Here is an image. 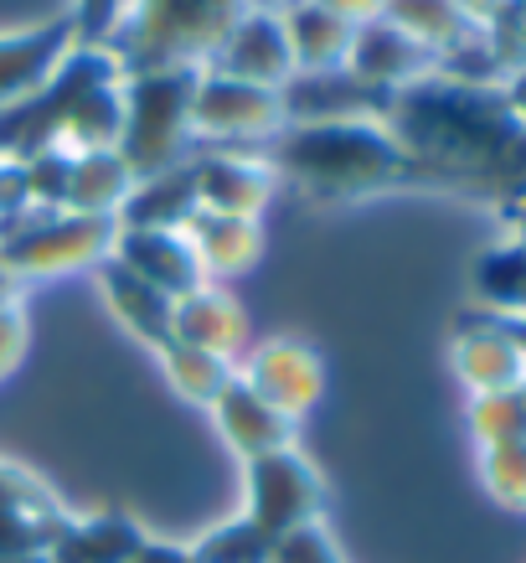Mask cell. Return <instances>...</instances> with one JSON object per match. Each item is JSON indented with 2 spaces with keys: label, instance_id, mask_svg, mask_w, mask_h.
<instances>
[{
  "label": "cell",
  "instance_id": "1",
  "mask_svg": "<svg viewBox=\"0 0 526 563\" xmlns=\"http://www.w3.org/2000/svg\"><path fill=\"white\" fill-rule=\"evenodd\" d=\"M258 155L273 166L279 181L300 187L315 202H361L377 191L424 181L418 161L398 145L382 120L284 124Z\"/></svg>",
  "mask_w": 526,
  "mask_h": 563
},
{
  "label": "cell",
  "instance_id": "2",
  "mask_svg": "<svg viewBox=\"0 0 526 563\" xmlns=\"http://www.w3.org/2000/svg\"><path fill=\"white\" fill-rule=\"evenodd\" d=\"M243 11H248V0H135L109 52L124 78L166 68L202 73Z\"/></svg>",
  "mask_w": 526,
  "mask_h": 563
},
{
  "label": "cell",
  "instance_id": "3",
  "mask_svg": "<svg viewBox=\"0 0 526 563\" xmlns=\"http://www.w3.org/2000/svg\"><path fill=\"white\" fill-rule=\"evenodd\" d=\"M114 218H83V212H5L0 218V274L11 285L63 279L78 269H99L114 254Z\"/></svg>",
  "mask_w": 526,
  "mask_h": 563
},
{
  "label": "cell",
  "instance_id": "4",
  "mask_svg": "<svg viewBox=\"0 0 526 563\" xmlns=\"http://www.w3.org/2000/svg\"><path fill=\"white\" fill-rule=\"evenodd\" d=\"M197 68L166 73H130L124 78V130L120 161L135 181L160 176L170 166L191 161V93H197Z\"/></svg>",
  "mask_w": 526,
  "mask_h": 563
},
{
  "label": "cell",
  "instance_id": "5",
  "mask_svg": "<svg viewBox=\"0 0 526 563\" xmlns=\"http://www.w3.org/2000/svg\"><path fill=\"white\" fill-rule=\"evenodd\" d=\"M284 99L279 88H258L202 73L197 93H191V145L197 151H248V145H269L284 130Z\"/></svg>",
  "mask_w": 526,
  "mask_h": 563
},
{
  "label": "cell",
  "instance_id": "6",
  "mask_svg": "<svg viewBox=\"0 0 526 563\" xmlns=\"http://www.w3.org/2000/svg\"><path fill=\"white\" fill-rule=\"evenodd\" d=\"M243 517L264 538L325 522V481L300 450H273L243 465Z\"/></svg>",
  "mask_w": 526,
  "mask_h": 563
},
{
  "label": "cell",
  "instance_id": "7",
  "mask_svg": "<svg viewBox=\"0 0 526 563\" xmlns=\"http://www.w3.org/2000/svg\"><path fill=\"white\" fill-rule=\"evenodd\" d=\"M238 377L248 388L279 409L284 419H305L325 393V362L321 352L300 336H269V342H254L248 352L238 357Z\"/></svg>",
  "mask_w": 526,
  "mask_h": 563
},
{
  "label": "cell",
  "instance_id": "8",
  "mask_svg": "<svg viewBox=\"0 0 526 563\" xmlns=\"http://www.w3.org/2000/svg\"><path fill=\"white\" fill-rule=\"evenodd\" d=\"M455 377L470 398L485 393H526V336L511 316H475L455 331Z\"/></svg>",
  "mask_w": 526,
  "mask_h": 563
},
{
  "label": "cell",
  "instance_id": "9",
  "mask_svg": "<svg viewBox=\"0 0 526 563\" xmlns=\"http://www.w3.org/2000/svg\"><path fill=\"white\" fill-rule=\"evenodd\" d=\"M197 207L222 218H264V207L279 191V176L258 151H202L191 155Z\"/></svg>",
  "mask_w": 526,
  "mask_h": 563
},
{
  "label": "cell",
  "instance_id": "10",
  "mask_svg": "<svg viewBox=\"0 0 526 563\" xmlns=\"http://www.w3.org/2000/svg\"><path fill=\"white\" fill-rule=\"evenodd\" d=\"M202 73H222V78H238V84H258V88H284L294 78V52H289L279 11H254L248 5L233 21V32L222 36V47L212 52V63Z\"/></svg>",
  "mask_w": 526,
  "mask_h": 563
},
{
  "label": "cell",
  "instance_id": "11",
  "mask_svg": "<svg viewBox=\"0 0 526 563\" xmlns=\"http://www.w3.org/2000/svg\"><path fill=\"white\" fill-rule=\"evenodd\" d=\"M284 120L289 124H336V120H382L388 124L392 93L361 84L351 68H331V73H294L284 88Z\"/></svg>",
  "mask_w": 526,
  "mask_h": 563
},
{
  "label": "cell",
  "instance_id": "12",
  "mask_svg": "<svg viewBox=\"0 0 526 563\" xmlns=\"http://www.w3.org/2000/svg\"><path fill=\"white\" fill-rule=\"evenodd\" d=\"M109 258H114L120 269L139 274V279L155 285L160 295H170V300H181V295L206 285L202 258H197V249H191V239L181 228H120Z\"/></svg>",
  "mask_w": 526,
  "mask_h": 563
},
{
  "label": "cell",
  "instance_id": "13",
  "mask_svg": "<svg viewBox=\"0 0 526 563\" xmlns=\"http://www.w3.org/2000/svg\"><path fill=\"white\" fill-rule=\"evenodd\" d=\"M68 507L21 465L0 461V559L11 553H47L52 538L68 528Z\"/></svg>",
  "mask_w": 526,
  "mask_h": 563
},
{
  "label": "cell",
  "instance_id": "14",
  "mask_svg": "<svg viewBox=\"0 0 526 563\" xmlns=\"http://www.w3.org/2000/svg\"><path fill=\"white\" fill-rule=\"evenodd\" d=\"M346 68L357 73L361 84L382 88V93H403V88L424 84L439 73V57L413 42L403 26H392L388 16L377 21H361L357 36H351V52H346Z\"/></svg>",
  "mask_w": 526,
  "mask_h": 563
},
{
  "label": "cell",
  "instance_id": "15",
  "mask_svg": "<svg viewBox=\"0 0 526 563\" xmlns=\"http://www.w3.org/2000/svg\"><path fill=\"white\" fill-rule=\"evenodd\" d=\"M212 424H217L222 444H227L243 465L258 461V455H273V450H294V429H300L294 419L269 409L238 373H233V383L212 398Z\"/></svg>",
  "mask_w": 526,
  "mask_h": 563
},
{
  "label": "cell",
  "instance_id": "16",
  "mask_svg": "<svg viewBox=\"0 0 526 563\" xmlns=\"http://www.w3.org/2000/svg\"><path fill=\"white\" fill-rule=\"evenodd\" d=\"M170 342H187L197 352H212V357L233 362L248 352V316L222 285H202L176 300V316H170Z\"/></svg>",
  "mask_w": 526,
  "mask_h": 563
},
{
  "label": "cell",
  "instance_id": "17",
  "mask_svg": "<svg viewBox=\"0 0 526 563\" xmlns=\"http://www.w3.org/2000/svg\"><path fill=\"white\" fill-rule=\"evenodd\" d=\"M72 52V21L63 16L26 26V32L0 36V109H11L16 99H26L32 88H42L57 73V63Z\"/></svg>",
  "mask_w": 526,
  "mask_h": 563
},
{
  "label": "cell",
  "instance_id": "18",
  "mask_svg": "<svg viewBox=\"0 0 526 563\" xmlns=\"http://www.w3.org/2000/svg\"><path fill=\"white\" fill-rule=\"evenodd\" d=\"M202 258V274L206 285H217V279H238L248 274L264 258V222L258 218H222V212H191V222L181 228Z\"/></svg>",
  "mask_w": 526,
  "mask_h": 563
},
{
  "label": "cell",
  "instance_id": "19",
  "mask_svg": "<svg viewBox=\"0 0 526 563\" xmlns=\"http://www.w3.org/2000/svg\"><path fill=\"white\" fill-rule=\"evenodd\" d=\"M93 274H99V295H103V306L114 310V321H120L135 342H145L150 352H160V346L170 342V316H176V300L160 295L155 285H145L139 274L120 269L114 258H103Z\"/></svg>",
  "mask_w": 526,
  "mask_h": 563
},
{
  "label": "cell",
  "instance_id": "20",
  "mask_svg": "<svg viewBox=\"0 0 526 563\" xmlns=\"http://www.w3.org/2000/svg\"><path fill=\"white\" fill-rule=\"evenodd\" d=\"M284 21V36H289V52H294V73H331V68H346V52H351V36L357 26L336 11H325L315 0H294L279 11Z\"/></svg>",
  "mask_w": 526,
  "mask_h": 563
},
{
  "label": "cell",
  "instance_id": "21",
  "mask_svg": "<svg viewBox=\"0 0 526 563\" xmlns=\"http://www.w3.org/2000/svg\"><path fill=\"white\" fill-rule=\"evenodd\" d=\"M145 543L130 512H93V517H68V528L52 538L47 563H124Z\"/></svg>",
  "mask_w": 526,
  "mask_h": 563
},
{
  "label": "cell",
  "instance_id": "22",
  "mask_svg": "<svg viewBox=\"0 0 526 563\" xmlns=\"http://www.w3.org/2000/svg\"><path fill=\"white\" fill-rule=\"evenodd\" d=\"M130 187H135V176H130V166L120 161V151L72 155L63 212H83V218H120Z\"/></svg>",
  "mask_w": 526,
  "mask_h": 563
},
{
  "label": "cell",
  "instance_id": "23",
  "mask_svg": "<svg viewBox=\"0 0 526 563\" xmlns=\"http://www.w3.org/2000/svg\"><path fill=\"white\" fill-rule=\"evenodd\" d=\"M197 212V181H191V161L187 166H170L160 176H145L130 187L120 207V228H187Z\"/></svg>",
  "mask_w": 526,
  "mask_h": 563
},
{
  "label": "cell",
  "instance_id": "24",
  "mask_svg": "<svg viewBox=\"0 0 526 563\" xmlns=\"http://www.w3.org/2000/svg\"><path fill=\"white\" fill-rule=\"evenodd\" d=\"M382 16H388L392 26H403L413 42H424L434 57H444L455 42H465L470 32H480L455 0H388V5H382Z\"/></svg>",
  "mask_w": 526,
  "mask_h": 563
},
{
  "label": "cell",
  "instance_id": "25",
  "mask_svg": "<svg viewBox=\"0 0 526 563\" xmlns=\"http://www.w3.org/2000/svg\"><path fill=\"white\" fill-rule=\"evenodd\" d=\"M160 373H166V383L187 404H202V409H212V398H217L227 383H233V362H222V357H212V352H197V346H187V342H166L160 352Z\"/></svg>",
  "mask_w": 526,
  "mask_h": 563
},
{
  "label": "cell",
  "instance_id": "26",
  "mask_svg": "<svg viewBox=\"0 0 526 563\" xmlns=\"http://www.w3.org/2000/svg\"><path fill=\"white\" fill-rule=\"evenodd\" d=\"M475 290L485 306H495V316L522 310L526 316V239L522 243H501L491 254H480L475 264Z\"/></svg>",
  "mask_w": 526,
  "mask_h": 563
},
{
  "label": "cell",
  "instance_id": "27",
  "mask_svg": "<svg viewBox=\"0 0 526 563\" xmlns=\"http://www.w3.org/2000/svg\"><path fill=\"white\" fill-rule=\"evenodd\" d=\"M187 553L191 563H269V538L238 512L212 532H202L197 543H187Z\"/></svg>",
  "mask_w": 526,
  "mask_h": 563
},
{
  "label": "cell",
  "instance_id": "28",
  "mask_svg": "<svg viewBox=\"0 0 526 563\" xmlns=\"http://www.w3.org/2000/svg\"><path fill=\"white\" fill-rule=\"evenodd\" d=\"M480 481H485L491 501H501L506 512H526V440L485 444L480 450Z\"/></svg>",
  "mask_w": 526,
  "mask_h": 563
},
{
  "label": "cell",
  "instance_id": "29",
  "mask_svg": "<svg viewBox=\"0 0 526 563\" xmlns=\"http://www.w3.org/2000/svg\"><path fill=\"white\" fill-rule=\"evenodd\" d=\"M470 434L475 444H511L526 440V393H485L470 398Z\"/></svg>",
  "mask_w": 526,
  "mask_h": 563
},
{
  "label": "cell",
  "instance_id": "30",
  "mask_svg": "<svg viewBox=\"0 0 526 563\" xmlns=\"http://www.w3.org/2000/svg\"><path fill=\"white\" fill-rule=\"evenodd\" d=\"M269 563H346V553L325 522H305V528L269 538Z\"/></svg>",
  "mask_w": 526,
  "mask_h": 563
},
{
  "label": "cell",
  "instance_id": "31",
  "mask_svg": "<svg viewBox=\"0 0 526 563\" xmlns=\"http://www.w3.org/2000/svg\"><path fill=\"white\" fill-rule=\"evenodd\" d=\"M135 0H72V47H109Z\"/></svg>",
  "mask_w": 526,
  "mask_h": 563
},
{
  "label": "cell",
  "instance_id": "32",
  "mask_svg": "<svg viewBox=\"0 0 526 563\" xmlns=\"http://www.w3.org/2000/svg\"><path fill=\"white\" fill-rule=\"evenodd\" d=\"M26 342H32V331H26V310L16 306V295H5V300H0V383L21 367Z\"/></svg>",
  "mask_w": 526,
  "mask_h": 563
},
{
  "label": "cell",
  "instance_id": "33",
  "mask_svg": "<svg viewBox=\"0 0 526 563\" xmlns=\"http://www.w3.org/2000/svg\"><path fill=\"white\" fill-rule=\"evenodd\" d=\"M501 103H506V114L516 120V130L526 135V63H511V73L501 78Z\"/></svg>",
  "mask_w": 526,
  "mask_h": 563
},
{
  "label": "cell",
  "instance_id": "34",
  "mask_svg": "<svg viewBox=\"0 0 526 563\" xmlns=\"http://www.w3.org/2000/svg\"><path fill=\"white\" fill-rule=\"evenodd\" d=\"M124 563H191V553H187V543H166V538H150V532H145V543Z\"/></svg>",
  "mask_w": 526,
  "mask_h": 563
},
{
  "label": "cell",
  "instance_id": "35",
  "mask_svg": "<svg viewBox=\"0 0 526 563\" xmlns=\"http://www.w3.org/2000/svg\"><path fill=\"white\" fill-rule=\"evenodd\" d=\"M315 5H325V11L346 16L351 26H361V21H377V16H382V5H388V0H315Z\"/></svg>",
  "mask_w": 526,
  "mask_h": 563
},
{
  "label": "cell",
  "instance_id": "36",
  "mask_svg": "<svg viewBox=\"0 0 526 563\" xmlns=\"http://www.w3.org/2000/svg\"><path fill=\"white\" fill-rule=\"evenodd\" d=\"M455 5L475 21V26H485V32H491V26H501V16L511 11V0H455Z\"/></svg>",
  "mask_w": 526,
  "mask_h": 563
},
{
  "label": "cell",
  "instance_id": "37",
  "mask_svg": "<svg viewBox=\"0 0 526 563\" xmlns=\"http://www.w3.org/2000/svg\"><path fill=\"white\" fill-rule=\"evenodd\" d=\"M0 563H47V553H11V559H0Z\"/></svg>",
  "mask_w": 526,
  "mask_h": 563
},
{
  "label": "cell",
  "instance_id": "38",
  "mask_svg": "<svg viewBox=\"0 0 526 563\" xmlns=\"http://www.w3.org/2000/svg\"><path fill=\"white\" fill-rule=\"evenodd\" d=\"M5 295H11V279H5V274H0V300H5Z\"/></svg>",
  "mask_w": 526,
  "mask_h": 563
},
{
  "label": "cell",
  "instance_id": "39",
  "mask_svg": "<svg viewBox=\"0 0 526 563\" xmlns=\"http://www.w3.org/2000/svg\"><path fill=\"white\" fill-rule=\"evenodd\" d=\"M516 63H526V36H522V47H516Z\"/></svg>",
  "mask_w": 526,
  "mask_h": 563
}]
</instances>
